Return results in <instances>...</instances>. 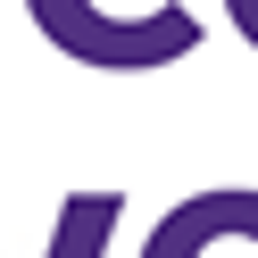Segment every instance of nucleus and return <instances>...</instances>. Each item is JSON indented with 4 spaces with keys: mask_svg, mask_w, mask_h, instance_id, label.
<instances>
[{
    "mask_svg": "<svg viewBox=\"0 0 258 258\" xmlns=\"http://www.w3.org/2000/svg\"><path fill=\"white\" fill-rule=\"evenodd\" d=\"M25 17H34V34L58 58L100 67V75L175 67L200 42V25H191L183 0H25Z\"/></svg>",
    "mask_w": 258,
    "mask_h": 258,
    "instance_id": "nucleus-1",
    "label": "nucleus"
},
{
    "mask_svg": "<svg viewBox=\"0 0 258 258\" xmlns=\"http://www.w3.org/2000/svg\"><path fill=\"white\" fill-rule=\"evenodd\" d=\"M142 258H258V200H250V191L183 200V208L150 233Z\"/></svg>",
    "mask_w": 258,
    "mask_h": 258,
    "instance_id": "nucleus-2",
    "label": "nucleus"
},
{
    "mask_svg": "<svg viewBox=\"0 0 258 258\" xmlns=\"http://www.w3.org/2000/svg\"><path fill=\"white\" fill-rule=\"evenodd\" d=\"M117 217H125V200H117V191H67V200H58L50 241H42V258H100Z\"/></svg>",
    "mask_w": 258,
    "mask_h": 258,
    "instance_id": "nucleus-3",
    "label": "nucleus"
}]
</instances>
